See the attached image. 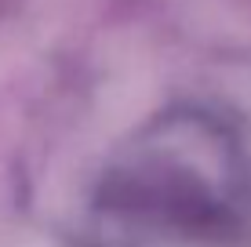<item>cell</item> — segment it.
<instances>
[{"label": "cell", "mask_w": 251, "mask_h": 247, "mask_svg": "<svg viewBox=\"0 0 251 247\" xmlns=\"http://www.w3.org/2000/svg\"><path fill=\"white\" fill-rule=\"evenodd\" d=\"M251 193L237 131L201 109H175L127 142L102 178V218L142 236L186 244L229 240Z\"/></svg>", "instance_id": "cell-1"}]
</instances>
